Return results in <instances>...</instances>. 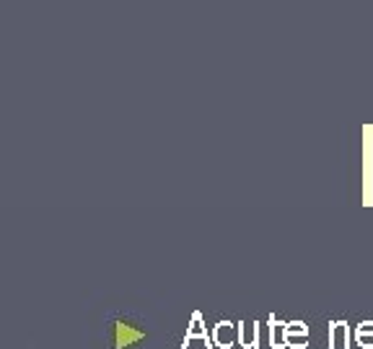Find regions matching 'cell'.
Returning a JSON list of instances; mask_svg holds the SVG:
<instances>
[{
    "label": "cell",
    "instance_id": "2",
    "mask_svg": "<svg viewBox=\"0 0 373 349\" xmlns=\"http://www.w3.org/2000/svg\"><path fill=\"white\" fill-rule=\"evenodd\" d=\"M236 337H238V326L231 323V321H220V323H216V329H213V344H218L220 349L233 347Z\"/></svg>",
    "mask_w": 373,
    "mask_h": 349
},
{
    "label": "cell",
    "instance_id": "3",
    "mask_svg": "<svg viewBox=\"0 0 373 349\" xmlns=\"http://www.w3.org/2000/svg\"><path fill=\"white\" fill-rule=\"evenodd\" d=\"M192 339H202L207 347L213 344V337L207 334L205 323H202V313H200V310H195V313H192V321H189V329H186V337H184V349Z\"/></svg>",
    "mask_w": 373,
    "mask_h": 349
},
{
    "label": "cell",
    "instance_id": "5",
    "mask_svg": "<svg viewBox=\"0 0 373 349\" xmlns=\"http://www.w3.org/2000/svg\"><path fill=\"white\" fill-rule=\"evenodd\" d=\"M238 326V344L247 349H257L259 344V323L257 321H241V323H236Z\"/></svg>",
    "mask_w": 373,
    "mask_h": 349
},
{
    "label": "cell",
    "instance_id": "9",
    "mask_svg": "<svg viewBox=\"0 0 373 349\" xmlns=\"http://www.w3.org/2000/svg\"><path fill=\"white\" fill-rule=\"evenodd\" d=\"M306 344H309V334H296V337H285V347L303 349Z\"/></svg>",
    "mask_w": 373,
    "mask_h": 349
},
{
    "label": "cell",
    "instance_id": "8",
    "mask_svg": "<svg viewBox=\"0 0 373 349\" xmlns=\"http://www.w3.org/2000/svg\"><path fill=\"white\" fill-rule=\"evenodd\" d=\"M296 334H309V326L303 321H288L285 323V337H296Z\"/></svg>",
    "mask_w": 373,
    "mask_h": 349
},
{
    "label": "cell",
    "instance_id": "11",
    "mask_svg": "<svg viewBox=\"0 0 373 349\" xmlns=\"http://www.w3.org/2000/svg\"><path fill=\"white\" fill-rule=\"evenodd\" d=\"M355 341H358V347L363 349H373V337H355Z\"/></svg>",
    "mask_w": 373,
    "mask_h": 349
},
{
    "label": "cell",
    "instance_id": "12",
    "mask_svg": "<svg viewBox=\"0 0 373 349\" xmlns=\"http://www.w3.org/2000/svg\"><path fill=\"white\" fill-rule=\"evenodd\" d=\"M371 132H373V124H371Z\"/></svg>",
    "mask_w": 373,
    "mask_h": 349
},
{
    "label": "cell",
    "instance_id": "1",
    "mask_svg": "<svg viewBox=\"0 0 373 349\" xmlns=\"http://www.w3.org/2000/svg\"><path fill=\"white\" fill-rule=\"evenodd\" d=\"M371 124H365L363 140V207H373V140Z\"/></svg>",
    "mask_w": 373,
    "mask_h": 349
},
{
    "label": "cell",
    "instance_id": "6",
    "mask_svg": "<svg viewBox=\"0 0 373 349\" xmlns=\"http://www.w3.org/2000/svg\"><path fill=\"white\" fill-rule=\"evenodd\" d=\"M143 339V334L137 329H133V326H127V323H117V347L124 349L130 347V344H135V341Z\"/></svg>",
    "mask_w": 373,
    "mask_h": 349
},
{
    "label": "cell",
    "instance_id": "7",
    "mask_svg": "<svg viewBox=\"0 0 373 349\" xmlns=\"http://www.w3.org/2000/svg\"><path fill=\"white\" fill-rule=\"evenodd\" d=\"M269 347L285 349V323H280L278 316H269Z\"/></svg>",
    "mask_w": 373,
    "mask_h": 349
},
{
    "label": "cell",
    "instance_id": "4",
    "mask_svg": "<svg viewBox=\"0 0 373 349\" xmlns=\"http://www.w3.org/2000/svg\"><path fill=\"white\" fill-rule=\"evenodd\" d=\"M329 347L332 349H347L350 347V326L345 321L329 323Z\"/></svg>",
    "mask_w": 373,
    "mask_h": 349
},
{
    "label": "cell",
    "instance_id": "10",
    "mask_svg": "<svg viewBox=\"0 0 373 349\" xmlns=\"http://www.w3.org/2000/svg\"><path fill=\"white\" fill-rule=\"evenodd\" d=\"M355 337H373V321H363V323H358Z\"/></svg>",
    "mask_w": 373,
    "mask_h": 349
}]
</instances>
